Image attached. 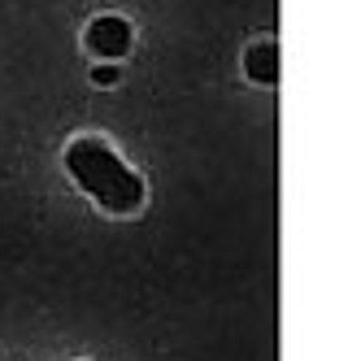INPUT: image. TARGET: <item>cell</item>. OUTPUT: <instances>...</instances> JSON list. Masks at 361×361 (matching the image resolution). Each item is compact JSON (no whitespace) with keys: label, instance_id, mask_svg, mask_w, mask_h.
I'll use <instances>...</instances> for the list:
<instances>
[{"label":"cell","instance_id":"3","mask_svg":"<svg viewBox=\"0 0 361 361\" xmlns=\"http://www.w3.org/2000/svg\"><path fill=\"white\" fill-rule=\"evenodd\" d=\"M244 70H248V79L257 83H274L279 79V48L274 44H257L244 53Z\"/></svg>","mask_w":361,"mask_h":361},{"label":"cell","instance_id":"1","mask_svg":"<svg viewBox=\"0 0 361 361\" xmlns=\"http://www.w3.org/2000/svg\"><path fill=\"white\" fill-rule=\"evenodd\" d=\"M66 170L100 209L126 214L144 200V178L135 170H126L122 157L105 144V140H74L66 152Z\"/></svg>","mask_w":361,"mask_h":361},{"label":"cell","instance_id":"4","mask_svg":"<svg viewBox=\"0 0 361 361\" xmlns=\"http://www.w3.org/2000/svg\"><path fill=\"white\" fill-rule=\"evenodd\" d=\"M96 83H100V87H109V83H118V70H109V66H100V70H96Z\"/></svg>","mask_w":361,"mask_h":361},{"label":"cell","instance_id":"2","mask_svg":"<svg viewBox=\"0 0 361 361\" xmlns=\"http://www.w3.org/2000/svg\"><path fill=\"white\" fill-rule=\"evenodd\" d=\"M87 48L96 57H109V61L131 53V27H126L122 18H96L87 27Z\"/></svg>","mask_w":361,"mask_h":361}]
</instances>
